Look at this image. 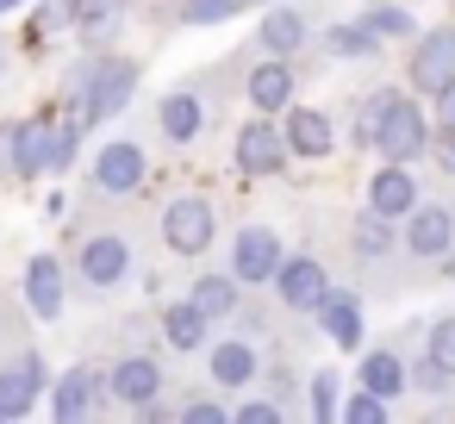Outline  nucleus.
I'll list each match as a JSON object with an SVG mask.
<instances>
[{
  "label": "nucleus",
  "mask_w": 455,
  "mask_h": 424,
  "mask_svg": "<svg viewBox=\"0 0 455 424\" xmlns=\"http://www.w3.org/2000/svg\"><path fill=\"white\" fill-rule=\"evenodd\" d=\"M424 144H430V125H424L418 100H393V113H387V125H380L374 150H380L387 163H411V156H418Z\"/></svg>",
  "instance_id": "f257e3e1"
},
{
  "label": "nucleus",
  "mask_w": 455,
  "mask_h": 424,
  "mask_svg": "<svg viewBox=\"0 0 455 424\" xmlns=\"http://www.w3.org/2000/svg\"><path fill=\"white\" fill-rule=\"evenodd\" d=\"M163 237H169V250L175 256H200L206 244H212V206L206 200H169V212H163Z\"/></svg>",
  "instance_id": "f03ea898"
},
{
  "label": "nucleus",
  "mask_w": 455,
  "mask_h": 424,
  "mask_svg": "<svg viewBox=\"0 0 455 424\" xmlns=\"http://www.w3.org/2000/svg\"><path fill=\"white\" fill-rule=\"evenodd\" d=\"M287 256H281V237L268 231V225H250V231H237V244H231V275L237 281H275V268H281Z\"/></svg>",
  "instance_id": "7ed1b4c3"
},
{
  "label": "nucleus",
  "mask_w": 455,
  "mask_h": 424,
  "mask_svg": "<svg viewBox=\"0 0 455 424\" xmlns=\"http://www.w3.org/2000/svg\"><path fill=\"white\" fill-rule=\"evenodd\" d=\"M144 175H150V163H144V150H138V144H125V138H119V144H107V150L94 156V188H100V194H113V200H119V194H138V188H144Z\"/></svg>",
  "instance_id": "20e7f679"
},
{
  "label": "nucleus",
  "mask_w": 455,
  "mask_h": 424,
  "mask_svg": "<svg viewBox=\"0 0 455 424\" xmlns=\"http://www.w3.org/2000/svg\"><path fill=\"white\" fill-rule=\"evenodd\" d=\"M455 82V32H424L411 51V88L418 94H443Z\"/></svg>",
  "instance_id": "39448f33"
},
{
  "label": "nucleus",
  "mask_w": 455,
  "mask_h": 424,
  "mask_svg": "<svg viewBox=\"0 0 455 424\" xmlns=\"http://www.w3.org/2000/svg\"><path fill=\"white\" fill-rule=\"evenodd\" d=\"M287 163V132H275L268 119H250L237 132V169L243 175H275Z\"/></svg>",
  "instance_id": "423d86ee"
},
{
  "label": "nucleus",
  "mask_w": 455,
  "mask_h": 424,
  "mask_svg": "<svg viewBox=\"0 0 455 424\" xmlns=\"http://www.w3.org/2000/svg\"><path fill=\"white\" fill-rule=\"evenodd\" d=\"M275 287H281V300H287L293 312H318V300L331 293V281H324V268H318L312 256L281 262V268H275Z\"/></svg>",
  "instance_id": "0eeeda50"
},
{
  "label": "nucleus",
  "mask_w": 455,
  "mask_h": 424,
  "mask_svg": "<svg viewBox=\"0 0 455 424\" xmlns=\"http://www.w3.org/2000/svg\"><path fill=\"white\" fill-rule=\"evenodd\" d=\"M107 393H113L119 405H156V393H163V368H156L150 356H125V362L107 374Z\"/></svg>",
  "instance_id": "6e6552de"
},
{
  "label": "nucleus",
  "mask_w": 455,
  "mask_h": 424,
  "mask_svg": "<svg viewBox=\"0 0 455 424\" xmlns=\"http://www.w3.org/2000/svg\"><path fill=\"white\" fill-rule=\"evenodd\" d=\"M38 387H44V362L38 356L7 362V368H0V418H26L32 399H38Z\"/></svg>",
  "instance_id": "1a4fd4ad"
},
{
  "label": "nucleus",
  "mask_w": 455,
  "mask_h": 424,
  "mask_svg": "<svg viewBox=\"0 0 455 424\" xmlns=\"http://www.w3.org/2000/svg\"><path fill=\"white\" fill-rule=\"evenodd\" d=\"M51 138H57V119H26L13 125V175L20 181H38L51 169Z\"/></svg>",
  "instance_id": "9d476101"
},
{
  "label": "nucleus",
  "mask_w": 455,
  "mask_h": 424,
  "mask_svg": "<svg viewBox=\"0 0 455 424\" xmlns=\"http://www.w3.org/2000/svg\"><path fill=\"white\" fill-rule=\"evenodd\" d=\"M82 88H88V100H94V113L107 119V113H119V107L132 100V88H138V69H132L125 57H107V63H100V69H94V76H88Z\"/></svg>",
  "instance_id": "9b49d317"
},
{
  "label": "nucleus",
  "mask_w": 455,
  "mask_h": 424,
  "mask_svg": "<svg viewBox=\"0 0 455 424\" xmlns=\"http://www.w3.org/2000/svg\"><path fill=\"white\" fill-rule=\"evenodd\" d=\"M368 206L387 212V219H411V206H418V181H411V169H405V163H387V169L368 181Z\"/></svg>",
  "instance_id": "f8f14e48"
},
{
  "label": "nucleus",
  "mask_w": 455,
  "mask_h": 424,
  "mask_svg": "<svg viewBox=\"0 0 455 424\" xmlns=\"http://www.w3.org/2000/svg\"><path fill=\"white\" fill-rule=\"evenodd\" d=\"M125 268H132L125 237H88V244H82V281H88V287H119Z\"/></svg>",
  "instance_id": "ddd939ff"
},
{
  "label": "nucleus",
  "mask_w": 455,
  "mask_h": 424,
  "mask_svg": "<svg viewBox=\"0 0 455 424\" xmlns=\"http://www.w3.org/2000/svg\"><path fill=\"white\" fill-rule=\"evenodd\" d=\"M455 244V219L443 206H411V225H405V250L411 256H449Z\"/></svg>",
  "instance_id": "4468645a"
},
{
  "label": "nucleus",
  "mask_w": 455,
  "mask_h": 424,
  "mask_svg": "<svg viewBox=\"0 0 455 424\" xmlns=\"http://www.w3.org/2000/svg\"><path fill=\"white\" fill-rule=\"evenodd\" d=\"M100 387H107V380H100V374L82 362V368H69V374L57 380V393H51V412H57L63 424H76V418H88V412H94Z\"/></svg>",
  "instance_id": "2eb2a0df"
},
{
  "label": "nucleus",
  "mask_w": 455,
  "mask_h": 424,
  "mask_svg": "<svg viewBox=\"0 0 455 424\" xmlns=\"http://www.w3.org/2000/svg\"><path fill=\"white\" fill-rule=\"evenodd\" d=\"M26 306L38 318L63 312V268H57V256H32V268H26Z\"/></svg>",
  "instance_id": "dca6fc26"
},
{
  "label": "nucleus",
  "mask_w": 455,
  "mask_h": 424,
  "mask_svg": "<svg viewBox=\"0 0 455 424\" xmlns=\"http://www.w3.org/2000/svg\"><path fill=\"white\" fill-rule=\"evenodd\" d=\"M331 144H337V132H331L324 113H312V107H293V113H287V150H299V156H331Z\"/></svg>",
  "instance_id": "f3484780"
},
{
  "label": "nucleus",
  "mask_w": 455,
  "mask_h": 424,
  "mask_svg": "<svg viewBox=\"0 0 455 424\" xmlns=\"http://www.w3.org/2000/svg\"><path fill=\"white\" fill-rule=\"evenodd\" d=\"M318 318H324V337H331L337 349H355V343H362V306H355L349 293H324V300H318Z\"/></svg>",
  "instance_id": "a211bd4d"
},
{
  "label": "nucleus",
  "mask_w": 455,
  "mask_h": 424,
  "mask_svg": "<svg viewBox=\"0 0 455 424\" xmlns=\"http://www.w3.org/2000/svg\"><path fill=\"white\" fill-rule=\"evenodd\" d=\"M156 119H163V138H169V144H194L200 125H206V107H200L194 94H169V100L156 107Z\"/></svg>",
  "instance_id": "6ab92c4d"
},
{
  "label": "nucleus",
  "mask_w": 455,
  "mask_h": 424,
  "mask_svg": "<svg viewBox=\"0 0 455 424\" xmlns=\"http://www.w3.org/2000/svg\"><path fill=\"white\" fill-rule=\"evenodd\" d=\"M82 20V0H38V13H32V26H26V44L38 51V44H51L57 32H69Z\"/></svg>",
  "instance_id": "aec40b11"
},
{
  "label": "nucleus",
  "mask_w": 455,
  "mask_h": 424,
  "mask_svg": "<svg viewBox=\"0 0 455 424\" xmlns=\"http://www.w3.org/2000/svg\"><path fill=\"white\" fill-rule=\"evenodd\" d=\"M250 100H256V113H281V107L293 100V76H287V63H262V69L250 76Z\"/></svg>",
  "instance_id": "412c9836"
},
{
  "label": "nucleus",
  "mask_w": 455,
  "mask_h": 424,
  "mask_svg": "<svg viewBox=\"0 0 455 424\" xmlns=\"http://www.w3.org/2000/svg\"><path fill=\"white\" fill-rule=\"evenodd\" d=\"M256 38H262V51L293 57V51L306 44V20H299L293 7H281V13H268V20H262V32H256Z\"/></svg>",
  "instance_id": "4be33fe9"
},
{
  "label": "nucleus",
  "mask_w": 455,
  "mask_h": 424,
  "mask_svg": "<svg viewBox=\"0 0 455 424\" xmlns=\"http://www.w3.org/2000/svg\"><path fill=\"white\" fill-rule=\"evenodd\" d=\"M362 387H368V393H380V399L405 393V362H399L393 349H374V356H362Z\"/></svg>",
  "instance_id": "5701e85b"
},
{
  "label": "nucleus",
  "mask_w": 455,
  "mask_h": 424,
  "mask_svg": "<svg viewBox=\"0 0 455 424\" xmlns=\"http://www.w3.org/2000/svg\"><path fill=\"white\" fill-rule=\"evenodd\" d=\"M163 337H169L175 349H200V343H206V312H200L194 300H188V306H169V312H163Z\"/></svg>",
  "instance_id": "b1692460"
},
{
  "label": "nucleus",
  "mask_w": 455,
  "mask_h": 424,
  "mask_svg": "<svg viewBox=\"0 0 455 424\" xmlns=\"http://www.w3.org/2000/svg\"><path fill=\"white\" fill-rule=\"evenodd\" d=\"M250 374H256V349H250V343L231 337V343L212 349V380H219V387H243Z\"/></svg>",
  "instance_id": "393cba45"
},
{
  "label": "nucleus",
  "mask_w": 455,
  "mask_h": 424,
  "mask_svg": "<svg viewBox=\"0 0 455 424\" xmlns=\"http://www.w3.org/2000/svg\"><path fill=\"white\" fill-rule=\"evenodd\" d=\"M194 306H200L206 318H225V312L237 306V275H206V281H194Z\"/></svg>",
  "instance_id": "a878e982"
},
{
  "label": "nucleus",
  "mask_w": 455,
  "mask_h": 424,
  "mask_svg": "<svg viewBox=\"0 0 455 424\" xmlns=\"http://www.w3.org/2000/svg\"><path fill=\"white\" fill-rule=\"evenodd\" d=\"M355 250H362V256H387V250H393V225H387V212L368 206V219L355 225Z\"/></svg>",
  "instance_id": "bb28decb"
},
{
  "label": "nucleus",
  "mask_w": 455,
  "mask_h": 424,
  "mask_svg": "<svg viewBox=\"0 0 455 424\" xmlns=\"http://www.w3.org/2000/svg\"><path fill=\"white\" fill-rule=\"evenodd\" d=\"M393 100H399V94H387V88H380V94H374V100H368V107L355 113V144H374V138H380V125H387Z\"/></svg>",
  "instance_id": "cd10ccee"
},
{
  "label": "nucleus",
  "mask_w": 455,
  "mask_h": 424,
  "mask_svg": "<svg viewBox=\"0 0 455 424\" xmlns=\"http://www.w3.org/2000/svg\"><path fill=\"white\" fill-rule=\"evenodd\" d=\"M380 38L368 26H331V57H368Z\"/></svg>",
  "instance_id": "c85d7f7f"
},
{
  "label": "nucleus",
  "mask_w": 455,
  "mask_h": 424,
  "mask_svg": "<svg viewBox=\"0 0 455 424\" xmlns=\"http://www.w3.org/2000/svg\"><path fill=\"white\" fill-rule=\"evenodd\" d=\"M250 0H188V26H219V20H231V13H243Z\"/></svg>",
  "instance_id": "c756f323"
},
{
  "label": "nucleus",
  "mask_w": 455,
  "mask_h": 424,
  "mask_svg": "<svg viewBox=\"0 0 455 424\" xmlns=\"http://www.w3.org/2000/svg\"><path fill=\"white\" fill-rule=\"evenodd\" d=\"M362 26H368L374 38H411V13H399V7H374Z\"/></svg>",
  "instance_id": "7c9ffc66"
},
{
  "label": "nucleus",
  "mask_w": 455,
  "mask_h": 424,
  "mask_svg": "<svg viewBox=\"0 0 455 424\" xmlns=\"http://www.w3.org/2000/svg\"><path fill=\"white\" fill-rule=\"evenodd\" d=\"M343 418H349V424H380V418H387V399L368 393V387H355V399L343 405Z\"/></svg>",
  "instance_id": "2f4dec72"
},
{
  "label": "nucleus",
  "mask_w": 455,
  "mask_h": 424,
  "mask_svg": "<svg viewBox=\"0 0 455 424\" xmlns=\"http://www.w3.org/2000/svg\"><path fill=\"white\" fill-rule=\"evenodd\" d=\"M430 362L455 374V318H436V331H430Z\"/></svg>",
  "instance_id": "473e14b6"
},
{
  "label": "nucleus",
  "mask_w": 455,
  "mask_h": 424,
  "mask_svg": "<svg viewBox=\"0 0 455 424\" xmlns=\"http://www.w3.org/2000/svg\"><path fill=\"white\" fill-rule=\"evenodd\" d=\"M449 380H455V374H449V368H436L430 356H424V362H418V368L405 374V387H418V393H443Z\"/></svg>",
  "instance_id": "72a5a7b5"
},
{
  "label": "nucleus",
  "mask_w": 455,
  "mask_h": 424,
  "mask_svg": "<svg viewBox=\"0 0 455 424\" xmlns=\"http://www.w3.org/2000/svg\"><path fill=\"white\" fill-rule=\"evenodd\" d=\"M337 387H343V380H337L331 368L312 380V412H318V418H337Z\"/></svg>",
  "instance_id": "f704fd0d"
},
{
  "label": "nucleus",
  "mask_w": 455,
  "mask_h": 424,
  "mask_svg": "<svg viewBox=\"0 0 455 424\" xmlns=\"http://www.w3.org/2000/svg\"><path fill=\"white\" fill-rule=\"evenodd\" d=\"M275 418H281V405H268V399H250L237 412V424H275Z\"/></svg>",
  "instance_id": "c9c22d12"
},
{
  "label": "nucleus",
  "mask_w": 455,
  "mask_h": 424,
  "mask_svg": "<svg viewBox=\"0 0 455 424\" xmlns=\"http://www.w3.org/2000/svg\"><path fill=\"white\" fill-rule=\"evenodd\" d=\"M188 424H225V405H212V399H194V405H188Z\"/></svg>",
  "instance_id": "e433bc0d"
},
{
  "label": "nucleus",
  "mask_w": 455,
  "mask_h": 424,
  "mask_svg": "<svg viewBox=\"0 0 455 424\" xmlns=\"http://www.w3.org/2000/svg\"><path fill=\"white\" fill-rule=\"evenodd\" d=\"M119 7H125V0H82V20H94V26H100V20H113Z\"/></svg>",
  "instance_id": "4c0bfd02"
},
{
  "label": "nucleus",
  "mask_w": 455,
  "mask_h": 424,
  "mask_svg": "<svg viewBox=\"0 0 455 424\" xmlns=\"http://www.w3.org/2000/svg\"><path fill=\"white\" fill-rule=\"evenodd\" d=\"M436 156H443V169H455V125H443V138H436Z\"/></svg>",
  "instance_id": "58836bf2"
},
{
  "label": "nucleus",
  "mask_w": 455,
  "mask_h": 424,
  "mask_svg": "<svg viewBox=\"0 0 455 424\" xmlns=\"http://www.w3.org/2000/svg\"><path fill=\"white\" fill-rule=\"evenodd\" d=\"M0 169H13V125H0Z\"/></svg>",
  "instance_id": "ea45409f"
},
{
  "label": "nucleus",
  "mask_w": 455,
  "mask_h": 424,
  "mask_svg": "<svg viewBox=\"0 0 455 424\" xmlns=\"http://www.w3.org/2000/svg\"><path fill=\"white\" fill-rule=\"evenodd\" d=\"M436 100H443V125H455V82H449V88H443Z\"/></svg>",
  "instance_id": "a19ab883"
},
{
  "label": "nucleus",
  "mask_w": 455,
  "mask_h": 424,
  "mask_svg": "<svg viewBox=\"0 0 455 424\" xmlns=\"http://www.w3.org/2000/svg\"><path fill=\"white\" fill-rule=\"evenodd\" d=\"M13 7H20V0H0V13H13Z\"/></svg>",
  "instance_id": "79ce46f5"
},
{
  "label": "nucleus",
  "mask_w": 455,
  "mask_h": 424,
  "mask_svg": "<svg viewBox=\"0 0 455 424\" xmlns=\"http://www.w3.org/2000/svg\"><path fill=\"white\" fill-rule=\"evenodd\" d=\"M449 281H455V256H449Z\"/></svg>",
  "instance_id": "37998d69"
}]
</instances>
